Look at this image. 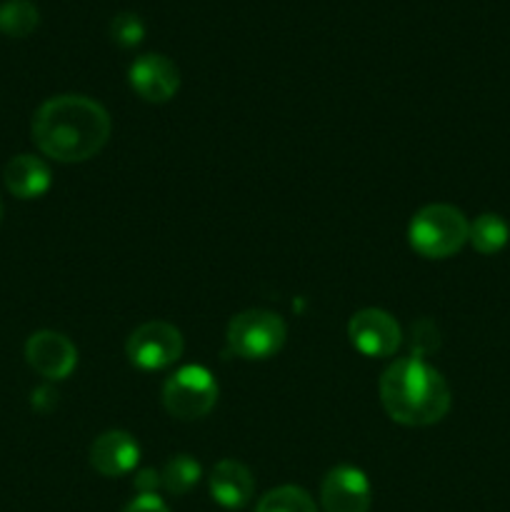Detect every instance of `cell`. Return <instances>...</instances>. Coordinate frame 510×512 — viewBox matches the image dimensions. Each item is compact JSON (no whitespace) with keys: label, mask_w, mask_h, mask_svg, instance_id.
Here are the masks:
<instances>
[{"label":"cell","mask_w":510,"mask_h":512,"mask_svg":"<svg viewBox=\"0 0 510 512\" xmlns=\"http://www.w3.org/2000/svg\"><path fill=\"white\" fill-rule=\"evenodd\" d=\"M108 110L85 95H55L33 115V140L40 153L58 163H83L108 143Z\"/></svg>","instance_id":"cell-1"},{"label":"cell","mask_w":510,"mask_h":512,"mask_svg":"<svg viewBox=\"0 0 510 512\" xmlns=\"http://www.w3.org/2000/svg\"><path fill=\"white\" fill-rule=\"evenodd\" d=\"M450 385L420 358H403L388 365L380 378V403L390 420L408 428L435 425L450 410Z\"/></svg>","instance_id":"cell-2"},{"label":"cell","mask_w":510,"mask_h":512,"mask_svg":"<svg viewBox=\"0 0 510 512\" xmlns=\"http://www.w3.org/2000/svg\"><path fill=\"white\" fill-rule=\"evenodd\" d=\"M470 223L455 205L433 203L420 208L408 225V243L420 258L445 260L468 243Z\"/></svg>","instance_id":"cell-3"},{"label":"cell","mask_w":510,"mask_h":512,"mask_svg":"<svg viewBox=\"0 0 510 512\" xmlns=\"http://www.w3.org/2000/svg\"><path fill=\"white\" fill-rule=\"evenodd\" d=\"M288 338L283 318L270 310H245L228 323V353L243 360H268L280 353Z\"/></svg>","instance_id":"cell-4"},{"label":"cell","mask_w":510,"mask_h":512,"mask_svg":"<svg viewBox=\"0 0 510 512\" xmlns=\"http://www.w3.org/2000/svg\"><path fill=\"white\" fill-rule=\"evenodd\" d=\"M218 403V383L203 365L175 370L163 385V405L173 418L200 420Z\"/></svg>","instance_id":"cell-5"},{"label":"cell","mask_w":510,"mask_h":512,"mask_svg":"<svg viewBox=\"0 0 510 512\" xmlns=\"http://www.w3.org/2000/svg\"><path fill=\"white\" fill-rule=\"evenodd\" d=\"M183 335L165 320H150L135 328L125 343L128 360L140 370L170 368L183 355Z\"/></svg>","instance_id":"cell-6"},{"label":"cell","mask_w":510,"mask_h":512,"mask_svg":"<svg viewBox=\"0 0 510 512\" xmlns=\"http://www.w3.org/2000/svg\"><path fill=\"white\" fill-rule=\"evenodd\" d=\"M348 338L365 358H390L403 343L400 325L380 308L358 310L348 323Z\"/></svg>","instance_id":"cell-7"},{"label":"cell","mask_w":510,"mask_h":512,"mask_svg":"<svg viewBox=\"0 0 510 512\" xmlns=\"http://www.w3.org/2000/svg\"><path fill=\"white\" fill-rule=\"evenodd\" d=\"M320 503L325 512H370L373 488L368 475L353 465H338L320 485Z\"/></svg>","instance_id":"cell-8"},{"label":"cell","mask_w":510,"mask_h":512,"mask_svg":"<svg viewBox=\"0 0 510 512\" xmlns=\"http://www.w3.org/2000/svg\"><path fill=\"white\" fill-rule=\"evenodd\" d=\"M128 80L145 103H168L180 88V70L165 55L145 53L130 65Z\"/></svg>","instance_id":"cell-9"},{"label":"cell","mask_w":510,"mask_h":512,"mask_svg":"<svg viewBox=\"0 0 510 512\" xmlns=\"http://www.w3.org/2000/svg\"><path fill=\"white\" fill-rule=\"evenodd\" d=\"M25 360L43 378L65 380L78 365V350L63 333L40 330L25 343Z\"/></svg>","instance_id":"cell-10"},{"label":"cell","mask_w":510,"mask_h":512,"mask_svg":"<svg viewBox=\"0 0 510 512\" xmlns=\"http://www.w3.org/2000/svg\"><path fill=\"white\" fill-rule=\"evenodd\" d=\"M138 460V443L125 430H108L90 445V465L105 478H123V475L133 473Z\"/></svg>","instance_id":"cell-11"},{"label":"cell","mask_w":510,"mask_h":512,"mask_svg":"<svg viewBox=\"0 0 510 512\" xmlns=\"http://www.w3.org/2000/svg\"><path fill=\"white\" fill-rule=\"evenodd\" d=\"M210 495L225 510H240L253 500L255 478L238 460H220L208 480Z\"/></svg>","instance_id":"cell-12"},{"label":"cell","mask_w":510,"mask_h":512,"mask_svg":"<svg viewBox=\"0 0 510 512\" xmlns=\"http://www.w3.org/2000/svg\"><path fill=\"white\" fill-rule=\"evenodd\" d=\"M3 180L10 195L20 200H35L50 190L53 173H50L48 163L35 155H15L5 165Z\"/></svg>","instance_id":"cell-13"},{"label":"cell","mask_w":510,"mask_h":512,"mask_svg":"<svg viewBox=\"0 0 510 512\" xmlns=\"http://www.w3.org/2000/svg\"><path fill=\"white\" fill-rule=\"evenodd\" d=\"M468 240L480 255H495L508 245L510 228L500 215L483 213L480 218H475L473 223H470Z\"/></svg>","instance_id":"cell-14"},{"label":"cell","mask_w":510,"mask_h":512,"mask_svg":"<svg viewBox=\"0 0 510 512\" xmlns=\"http://www.w3.org/2000/svg\"><path fill=\"white\" fill-rule=\"evenodd\" d=\"M40 23L38 5L33 0H5L0 3V33L10 38H28Z\"/></svg>","instance_id":"cell-15"},{"label":"cell","mask_w":510,"mask_h":512,"mask_svg":"<svg viewBox=\"0 0 510 512\" xmlns=\"http://www.w3.org/2000/svg\"><path fill=\"white\" fill-rule=\"evenodd\" d=\"M255 512H318L313 498L298 485H280L260 498Z\"/></svg>","instance_id":"cell-16"},{"label":"cell","mask_w":510,"mask_h":512,"mask_svg":"<svg viewBox=\"0 0 510 512\" xmlns=\"http://www.w3.org/2000/svg\"><path fill=\"white\" fill-rule=\"evenodd\" d=\"M200 465L190 455H173L160 473V483L170 495H185L198 485Z\"/></svg>","instance_id":"cell-17"},{"label":"cell","mask_w":510,"mask_h":512,"mask_svg":"<svg viewBox=\"0 0 510 512\" xmlns=\"http://www.w3.org/2000/svg\"><path fill=\"white\" fill-rule=\"evenodd\" d=\"M110 38L113 43H118L120 48H135V45L143 43L145 38V25L143 20L135 13H118L110 23Z\"/></svg>","instance_id":"cell-18"},{"label":"cell","mask_w":510,"mask_h":512,"mask_svg":"<svg viewBox=\"0 0 510 512\" xmlns=\"http://www.w3.org/2000/svg\"><path fill=\"white\" fill-rule=\"evenodd\" d=\"M123 512H170V510L158 495H138L135 500H130L128 508Z\"/></svg>","instance_id":"cell-19"},{"label":"cell","mask_w":510,"mask_h":512,"mask_svg":"<svg viewBox=\"0 0 510 512\" xmlns=\"http://www.w3.org/2000/svg\"><path fill=\"white\" fill-rule=\"evenodd\" d=\"M133 485L138 488L140 495H155V490L160 488V473H155V470H140L138 475H135Z\"/></svg>","instance_id":"cell-20"},{"label":"cell","mask_w":510,"mask_h":512,"mask_svg":"<svg viewBox=\"0 0 510 512\" xmlns=\"http://www.w3.org/2000/svg\"><path fill=\"white\" fill-rule=\"evenodd\" d=\"M0 218H3V203H0Z\"/></svg>","instance_id":"cell-21"}]
</instances>
